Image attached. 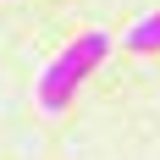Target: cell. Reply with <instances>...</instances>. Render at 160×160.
I'll return each instance as SVG.
<instances>
[{"instance_id":"obj_1","label":"cell","mask_w":160,"mask_h":160,"mask_svg":"<svg viewBox=\"0 0 160 160\" xmlns=\"http://www.w3.org/2000/svg\"><path fill=\"white\" fill-rule=\"evenodd\" d=\"M105 55H111V33H105V28L78 33V39L39 72V111H44V116H61L66 105H72V94L94 78V66H105Z\"/></svg>"},{"instance_id":"obj_2","label":"cell","mask_w":160,"mask_h":160,"mask_svg":"<svg viewBox=\"0 0 160 160\" xmlns=\"http://www.w3.org/2000/svg\"><path fill=\"white\" fill-rule=\"evenodd\" d=\"M127 50H138V55H149V50H160V11L138 17V22L127 28Z\"/></svg>"}]
</instances>
